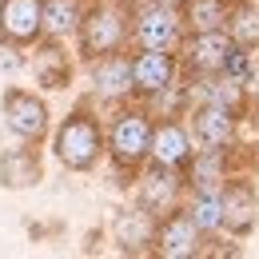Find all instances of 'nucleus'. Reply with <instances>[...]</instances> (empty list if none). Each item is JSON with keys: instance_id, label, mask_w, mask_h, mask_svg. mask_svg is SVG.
<instances>
[{"instance_id": "nucleus-22", "label": "nucleus", "mask_w": 259, "mask_h": 259, "mask_svg": "<svg viewBox=\"0 0 259 259\" xmlns=\"http://www.w3.org/2000/svg\"><path fill=\"white\" fill-rule=\"evenodd\" d=\"M180 12H184L188 32H211V28H224L231 0H184Z\"/></svg>"}, {"instance_id": "nucleus-23", "label": "nucleus", "mask_w": 259, "mask_h": 259, "mask_svg": "<svg viewBox=\"0 0 259 259\" xmlns=\"http://www.w3.org/2000/svg\"><path fill=\"white\" fill-rule=\"evenodd\" d=\"M20 68H24V44H12V40L0 36V72L8 76V72H20Z\"/></svg>"}, {"instance_id": "nucleus-5", "label": "nucleus", "mask_w": 259, "mask_h": 259, "mask_svg": "<svg viewBox=\"0 0 259 259\" xmlns=\"http://www.w3.org/2000/svg\"><path fill=\"white\" fill-rule=\"evenodd\" d=\"M184 171H171V167H160V163H144L140 167V184H136V203L144 211H152L156 220H163L167 211L184 207Z\"/></svg>"}, {"instance_id": "nucleus-12", "label": "nucleus", "mask_w": 259, "mask_h": 259, "mask_svg": "<svg viewBox=\"0 0 259 259\" xmlns=\"http://www.w3.org/2000/svg\"><path fill=\"white\" fill-rule=\"evenodd\" d=\"M88 68H92V92H96V100H104V104H128V100H136L128 52H108L100 60H88Z\"/></svg>"}, {"instance_id": "nucleus-24", "label": "nucleus", "mask_w": 259, "mask_h": 259, "mask_svg": "<svg viewBox=\"0 0 259 259\" xmlns=\"http://www.w3.org/2000/svg\"><path fill=\"white\" fill-rule=\"evenodd\" d=\"M163 4H171V8H184V0H163Z\"/></svg>"}, {"instance_id": "nucleus-7", "label": "nucleus", "mask_w": 259, "mask_h": 259, "mask_svg": "<svg viewBox=\"0 0 259 259\" xmlns=\"http://www.w3.org/2000/svg\"><path fill=\"white\" fill-rule=\"evenodd\" d=\"M4 124L16 140L24 144H40L48 132H52V112L44 96L36 92H24V88H8L4 92Z\"/></svg>"}, {"instance_id": "nucleus-17", "label": "nucleus", "mask_w": 259, "mask_h": 259, "mask_svg": "<svg viewBox=\"0 0 259 259\" xmlns=\"http://www.w3.org/2000/svg\"><path fill=\"white\" fill-rule=\"evenodd\" d=\"M80 20H84V4H80V0H44L40 36H48V40H68V36L80 32Z\"/></svg>"}, {"instance_id": "nucleus-13", "label": "nucleus", "mask_w": 259, "mask_h": 259, "mask_svg": "<svg viewBox=\"0 0 259 259\" xmlns=\"http://www.w3.org/2000/svg\"><path fill=\"white\" fill-rule=\"evenodd\" d=\"M259 224V195L251 184L243 180H227L224 184V231H231L235 239L251 235Z\"/></svg>"}, {"instance_id": "nucleus-2", "label": "nucleus", "mask_w": 259, "mask_h": 259, "mask_svg": "<svg viewBox=\"0 0 259 259\" xmlns=\"http://www.w3.org/2000/svg\"><path fill=\"white\" fill-rule=\"evenodd\" d=\"M52 152H56V160L64 163L68 171H92L104 160L108 136L100 128V120L92 116V108L80 104L60 120V128L52 132Z\"/></svg>"}, {"instance_id": "nucleus-19", "label": "nucleus", "mask_w": 259, "mask_h": 259, "mask_svg": "<svg viewBox=\"0 0 259 259\" xmlns=\"http://www.w3.org/2000/svg\"><path fill=\"white\" fill-rule=\"evenodd\" d=\"M68 72H72V60L64 52V40H48L36 48V76L44 88H64L68 84Z\"/></svg>"}, {"instance_id": "nucleus-10", "label": "nucleus", "mask_w": 259, "mask_h": 259, "mask_svg": "<svg viewBox=\"0 0 259 259\" xmlns=\"http://www.w3.org/2000/svg\"><path fill=\"white\" fill-rule=\"evenodd\" d=\"M188 116H192L188 128H192L199 148H220V152L235 148V140H239V112L220 108V104H192Z\"/></svg>"}, {"instance_id": "nucleus-15", "label": "nucleus", "mask_w": 259, "mask_h": 259, "mask_svg": "<svg viewBox=\"0 0 259 259\" xmlns=\"http://www.w3.org/2000/svg\"><path fill=\"white\" fill-rule=\"evenodd\" d=\"M40 12H44V0H0V36L12 44H36Z\"/></svg>"}, {"instance_id": "nucleus-3", "label": "nucleus", "mask_w": 259, "mask_h": 259, "mask_svg": "<svg viewBox=\"0 0 259 259\" xmlns=\"http://www.w3.org/2000/svg\"><path fill=\"white\" fill-rule=\"evenodd\" d=\"M152 132L156 116L144 104H124L116 108L112 124H108V156L120 171H140L152 156Z\"/></svg>"}, {"instance_id": "nucleus-6", "label": "nucleus", "mask_w": 259, "mask_h": 259, "mask_svg": "<svg viewBox=\"0 0 259 259\" xmlns=\"http://www.w3.org/2000/svg\"><path fill=\"white\" fill-rule=\"evenodd\" d=\"M184 64H180V52L171 48H136L132 52V84H136V100H148L180 84Z\"/></svg>"}, {"instance_id": "nucleus-1", "label": "nucleus", "mask_w": 259, "mask_h": 259, "mask_svg": "<svg viewBox=\"0 0 259 259\" xmlns=\"http://www.w3.org/2000/svg\"><path fill=\"white\" fill-rule=\"evenodd\" d=\"M80 60H100L132 44V0H92L80 20Z\"/></svg>"}, {"instance_id": "nucleus-21", "label": "nucleus", "mask_w": 259, "mask_h": 259, "mask_svg": "<svg viewBox=\"0 0 259 259\" xmlns=\"http://www.w3.org/2000/svg\"><path fill=\"white\" fill-rule=\"evenodd\" d=\"M184 211L199 224V231H203L207 239L220 235V231H224V188H220V192H192V199H188Z\"/></svg>"}, {"instance_id": "nucleus-4", "label": "nucleus", "mask_w": 259, "mask_h": 259, "mask_svg": "<svg viewBox=\"0 0 259 259\" xmlns=\"http://www.w3.org/2000/svg\"><path fill=\"white\" fill-rule=\"evenodd\" d=\"M188 36L184 12L163 4V0H148V4H132V44L136 48H171L180 52Z\"/></svg>"}, {"instance_id": "nucleus-20", "label": "nucleus", "mask_w": 259, "mask_h": 259, "mask_svg": "<svg viewBox=\"0 0 259 259\" xmlns=\"http://www.w3.org/2000/svg\"><path fill=\"white\" fill-rule=\"evenodd\" d=\"M224 32L239 44V48H259V8L251 0H231V12L224 20Z\"/></svg>"}, {"instance_id": "nucleus-16", "label": "nucleus", "mask_w": 259, "mask_h": 259, "mask_svg": "<svg viewBox=\"0 0 259 259\" xmlns=\"http://www.w3.org/2000/svg\"><path fill=\"white\" fill-rule=\"evenodd\" d=\"M227 180V152L220 148H195V156L184 167V184L188 192H220Z\"/></svg>"}, {"instance_id": "nucleus-11", "label": "nucleus", "mask_w": 259, "mask_h": 259, "mask_svg": "<svg viewBox=\"0 0 259 259\" xmlns=\"http://www.w3.org/2000/svg\"><path fill=\"white\" fill-rule=\"evenodd\" d=\"M195 148H199V144H195L192 128H188L180 116H163V120H156V132H152V156H148V163L184 171L188 160L195 156Z\"/></svg>"}, {"instance_id": "nucleus-8", "label": "nucleus", "mask_w": 259, "mask_h": 259, "mask_svg": "<svg viewBox=\"0 0 259 259\" xmlns=\"http://www.w3.org/2000/svg\"><path fill=\"white\" fill-rule=\"evenodd\" d=\"M235 40L224 28H211V32H188L180 44V64L184 76H211V72H224L227 56H231Z\"/></svg>"}, {"instance_id": "nucleus-14", "label": "nucleus", "mask_w": 259, "mask_h": 259, "mask_svg": "<svg viewBox=\"0 0 259 259\" xmlns=\"http://www.w3.org/2000/svg\"><path fill=\"white\" fill-rule=\"evenodd\" d=\"M156 227H160V220L136 203V207H128V211L116 215L112 235H116V243H120L124 255H144V251L156 247Z\"/></svg>"}, {"instance_id": "nucleus-9", "label": "nucleus", "mask_w": 259, "mask_h": 259, "mask_svg": "<svg viewBox=\"0 0 259 259\" xmlns=\"http://www.w3.org/2000/svg\"><path fill=\"white\" fill-rule=\"evenodd\" d=\"M203 243H207V235L199 231V224L184 207H176V211H167L160 220V227H156V247L152 251L163 255V259H195V255H203Z\"/></svg>"}, {"instance_id": "nucleus-18", "label": "nucleus", "mask_w": 259, "mask_h": 259, "mask_svg": "<svg viewBox=\"0 0 259 259\" xmlns=\"http://www.w3.org/2000/svg\"><path fill=\"white\" fill-rule=\"evenodd\" d=\"M36 180H40V152L32 144L8 148L0 156V184L4 188H32Z\"/></svg>"}]
</instances>
